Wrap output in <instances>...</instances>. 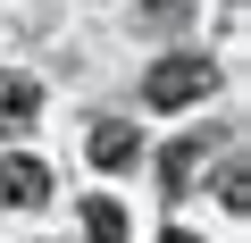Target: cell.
Returning <instances> with one entry per match:
<instances>
[{"mask_svg":"<svg viewBox=\"0 0 251 243\" xmlns=\"http://www.w3.org/2000/svg\"><path fill=\"white\" fill-rule=\"evenodd\" d=\"M42 201H50V168L25 160V151H9L0 160V210H42Z\"/></svg>","mask_w":251,"mask_h":243,"instance_id":"obj_2","label":"cell"},{"mask_svg":"<svg viewBox=\"0 0 251 243\" xmlns=\"http://www.w3.org/2000/svg\"><path fill=\"white\" fill-rule=\"evenodd\" d=\"M193 9H201V0H143V26L151 34H176V26H193Z\"/></svg>","mask_w":251,"mask_h":243,"instance_id":"obj_7","label":"cell"},{"mask_svg":"<svg viewBox=\"0 0 251 243\" xmlns=\"http://www.w3.org/2000/svg\"><path fill=\"white\" fill-rule=\"evenodd\" d=\"M159 243H201V235H184V226H168V235H159Z\"/></svg>","mask_w":251,"mask_h":243,"instance_id":"obj_9","label":"cell"},{"mask_svg":"<svg viewBox=\"0 0 251 243\" xmlns=\"http://www.w3.org/2000/svg\"><path fill=\"white\" fill-rule=\"evenodd\" d=\"M218 92V59H201V51H176V59H159L151 76H143V101L151 109H193V101H209Z\"/></svg>","mask_w":251,"mask_h":243,"instance_id":"obj_1","label":"cell"},{"mask_svg":"<svg viewBox=\"0 0 251 243\" xmlns=\"http://www.w3.org/2000/svg\"><path fill=\"white\" fill-rule=\"evenodd\" d=\"M84 235H92V243H126V210H117L109 193H84Z\"/></svg>","mask_w":251,"mask_h":243,"instance_id":"obj_6","label":"cell"},{"mask_svg":"<svg viewBox=\"0 0 251 243\" xmlns=\"http://www.w3.org/2000/svg\"><path fill=\"white\" fill-rule=\"evenodd\" d=\"M218 201H226L234 218L251 210V168H243V160H226V168H218Z\"/></svg>","mask_w":251,"mask_h":243,"instance_id":"obj_8","label":"cell"},{"mask_svg":"<svg viewBox=\"0 0 251 243\" xmlns=\"http://www.w3.org/2000/svg\"><path fill=\"white\" fill-rule=\"evenodd\" d=\"M92 168H126V160H134L143 143H134V126H126V117H92Z\"/></svg>","mask_w":251,"mask_h":243,"instance_id":"obj_5","label":"cell"},{"mask_svg":"<svg viewBox=\"0 0 251 243\" xmlns=\"http://www.w3.org/2000/svg\"><path fill=\"white\" fill-rule=\"evenodd\" d=\"M34 117H42V84L34 76H0V143L34 135Z\"/></svg>","mask_w":251,"mask_h":243,"instance_id":"obj_3","label":"cell"},{"mask_svg":"<svg viewBox=\"0 0 251 243\" xmlns=\"http://www.w3.org/2000/svg\"><path fill=\"white\" fill-rule=\"evenodd\" d=\"M201 168H209V135H184V143L159 151V185H168V193H193Z\"/></svg>","mask_w":251,"mask_h":243,"instance_id":"obj_4","label":"cell"}]
</instances>
